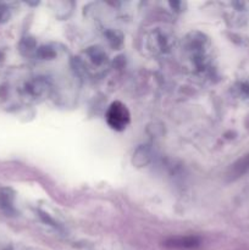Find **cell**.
<instances>
[{"label":"cell","instance_id":"6da1fadb","mask_svg":"<svg viewBox=\"0 0 249 250\" xmlns=\"http://www.w3.org/2000/svg\"><path fill=\"white\" fill-rule=\"evenodd\" d=\"M131 121V114L126 105L121 102H114L106 112V122L115 131H124Z\"/></svg>","mask_w":249,"mask_h":250},{"label":"cell","instance_id":"7a4b0ae2","mask_svg":"<svg viewBox=\"0 0 249 250\" xmlns=\"http://www.w3.org/2000/svg\"><path fill=\"white\" fill-rule=\"evenodd\" d=\"M164 246L173 249H194L200 246V241L198 237H175L167 239Z\"/></svg>","mask_w":249,"mask_h":250},{"label":"cell","instance_id":"3957f363","mask_svg":"<svg viewBox=\"0 0 249 250\" xmlns=\"http://www.w3.org/2000/svg\"><path fill=\"white\" fill-rule=\"evenodd\" d=\"M246 175H249V154L237 160L233 165H231L228 172H227V178L229 181H234Z\"/></svg>","mask_w":249,"mask_h":250},{"label":"cell","instance_id":"277c9868","mask_svg":"<svg viewBox=\"0 0 249 250\" xmlns=\"http://www.w3.org/2000/svg\"><path fill=\"white\" fill-rule=\"evenodd\" d=\"M6 17H7L6 6H4V5L0 4V23L5 21V20H6Z\"/></svg>","mask_w":249,"mask_h":250}]
</instances>
